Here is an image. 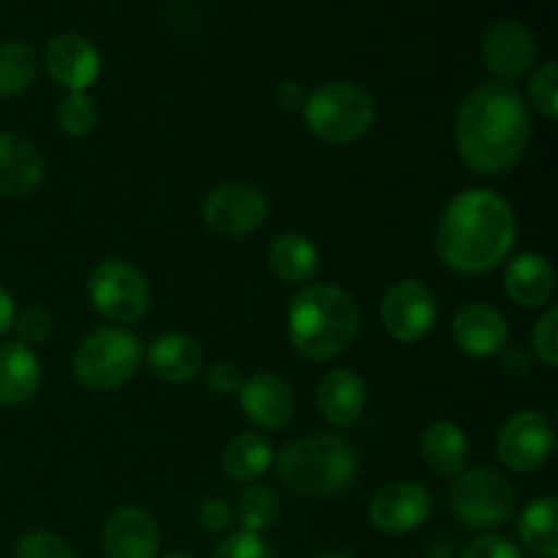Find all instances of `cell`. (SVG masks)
Masks as SVG:
<instances>
[{
  "mask_svg": "<svg viewBox=\"0 0 558 558\" xmlns=\"http://www.w3.org/2000/svg\"><path fill=\"white\" fill-rule=\"evenodd\" d=\"M532 142L526 98L507 82H483L456 112V147L477 178H501L521 163Z\"/></svg>",
  "mask_w": 558,
  "mask_h": 558,
  "instance_id": "6da1fadb",
  "label": "cell"
},
{
  "mask_svg": "<svg viewBox=\"0 0 558 558\" xmlns=\"http://www.w3.org/2000/svg\"><path fill=\"white\" fill-rule=\"evenodd\" d=\"M515 240L510 202L490 189H469L447 202L436 227V254L450 270L483 276L510 256Z\"/></svg>",
  "mask_w": 558,
  "mask_h": 558,
  "instance_id": "7a4b0ae2",
  "label": "cell"
},
{
  "mask_svg": "<svg viewBox=\"0 0 558 558\" xmlns=\"http://www.w3.org/2000/svg\"><path fill=\"white\" fill-rule=\"evenodd\" d=\"M360 305L336 283H305L289 303V341L305 360H332L360 336Z\"/></svg>",
  "mask_w": 558,
  "mask_h": 558,
  "instance_id": "3957f363",
  "label": "cell"
},
{
  "mask_svg": "<svg viewBox=\"0 0 558 558\" xmlns=\"http://www.w3.org/2000/svg\"><path fill=\"white\" fill-rule=\"evenodd\" d=\"M272 463L281 483L305 499H336L357 477V452L341 434L289 441Z\"/></svg>",
  "mask_w": 558,
  "mask_h": 558,
  "instance_id": "277c9868",
  "label": "cell"
},
{
  "mask_svg": "<svg viewBox=\"0 0 558 558\" xmlns=\"http://www.w3.org/2000/svg\"><path fill=\"white\" fill-rule=\"evenodd\" d=\"M303 118L311 134L327 145H349L371 131L376 104L357 82H327L308 93Z\"/></svg>",
  "mask_w": 558,
  "mask_h": 558,
  "instance_id": "5b68a950",
  "label": "cell"
},
{
  "mask_svg": "<svg viewBox=\"0 0 558 558\" xmlns=\"http://www.w3.org/2000/svg\"><path fill=\"white\" fill-rule=\"evenodd\" d=\"M145 349L140 336L125 327H101L76 347L71 374L85 390L112 392L140 371Z\"/></svg>",
  "mask_w": 558,
  "mask_h": 558,
  "instance_id": "8992f818",
  "label": "cell"
},
{
  "mask_svg": "<svg viewBox=\"0 0 558 558\" xmlns=\"http://www.w3.org/2000/svg\"><path fill=\"white\" fill-rule=\"evenodd\" d=\"M447 496L452 515L477 532H494L515 515V490L510 480L490 466L463 469L452 477Z\"/></svg>",
  "mask_w": 558,
  "mask_h": 558,
  "instance_id": "52a82bcc",
  "label": "cell"
},
{
  "mask_svg": "<svg viewBox=\"0 0 558 558\" xmlns=\"http://www.w3.org/2000/svg\"><path fill=\"white\" fill-rule=\"evenodd\" d=\"M87 300L107 322L134 325L150 308V283L131 262L107 259L87 276Z\"/></svg>",
  "mask_w": 558,
  "mask_h": 558,
  "instance_id": "ba28073f",
  "label": "cell"
},
{
  "mask_svg": "<svg viewBox=\"0 0 558 558\" xmlns=\"http://www.w3.org/2000/svg\"><path fill=\"white\" fill-rule=\"evenodd\" d=\"M267 218V196L243 180H227L216 185L202 202V221L213 234L227 240H243L259 232Z\"/></svg>",
  "mask_w": 558,
  "mask_h": 558,
  "instance_id": "9c48e42d",
  "label": "cell"
},
{
  "mask_svg": "<svg viewBox=\"0 0 558 558\" xmlns=\"http://www.w3.org/2000/svg\"><path fill=\"white\" fill-rule=\"evenodd\" d=\"M556 447L554 423L543 412L523 409L505 420L496 436V452L499 461L510 472L532 474L550 461Z\"/></svg>",
  "mask_w": 558,
  "mask_h": 558,
  "instance_id": "30bf717a",
  "label": "cell"
},
{
  "mask_svg": "<svg viewBox=\"0 0 558 558\" xmlns=\"http://www.w3.org/2000/svg\"><path fill=\"white\" fill-rule=\"evenodd\" d=\"M381 325L398 343H417L430 336L439 319L434 292L420 281H398L385 292L379 305Z\"/></svg>",
  "mask_w": 558,
  "mask_h": 558,
  "instance_id": "8fae6325",
  "label": "cell"
},
{
  "mask_svg": "<svg viewBox=\"0 0 558 558\" xmlns=\"http://www.w3.org/2000/svg\"><path fill=\"white\" fill-rule=\"evenodd\" d=\"M483 63L496 82L515 85L518 80L537 69L539 41L532 27L521 20H501L485 31L483 36Z\"/></svg>",
  "mask_w": 558,
  "mask_h": 558,
  "instance_id": "7c38bea8",
  "label": "cell"
},
{
  "mask_svg": "<svg viewBox=\"0 0 558 558\" xmlns=\"http://www.w3.org/2000/svg\"><path fill=\"white\" fill-rule=\"evenodd\" d=\"M434 510V496L423 483L414 480H396L379 488L371 499L368 518L376 532L401 537V534L414 532L428 521Z\"/></svg>",
  "mask_w": 558,
  "mask_h": 558,
  "instance_id": "4fadbf2b",
  "label": "cell"
},
{
  "mask_svg": "<svg viewBox=\"0 0 558 558\" xmlns=\"http://www.w3.org/2000/svg\"><path fill=\"white\" fill-rule=\"evenodd\" d=\"M44 65L60 87L69 93H85L101 74V54L90 38L80 33H60L47 44Z\"/></svg>",
  "mask_w": 558,
  "mask_h": 558,
  "instance_id": "5bb4252c",
  "label": "cell"
},
{
  "mask_svg": "<svg viewBox=\"0 0 558 558\" xmlns=\"http://www.w3.org/2000/svg\"><path fill=\"white\" fill-rule=\"evenodd\" d=\"M452 338L466 357L485 360L499 354L505 343H510V327L499 308L477 300L458 308L452 319Z\"/></svg>",
  "mask_w": 558,
  "mask_h": 558,
  "instance_id": "9a60e30c",
  "label": "cell"
},
{
  "mask_svg": "<svg viewBox=\"0 0 558 558\" xmlns=\"http://www.w3.org/2000/svg\"><path fill=\"white\" fill-rule=\"evenodd\" d=\"M101 543L107 558H156L161 532L142 507H118L104 523Z\"/></svg>",
  "mask_w": 558,
  "mask_h": 558,
  "instance_id": "2e32d148",
  "label": "cell"
},
{
  "mask_svg": "<svg viewBox=\"0 0 558 558\" xmlns=\"http://www.w3.org/2000/svg\"><path fill=\"white\" fill-rule=\"evenodd\" d=\"M240 407L256 428L281 430L292 423L294 392L278 374L259 371L240 387Z\"/></svg>",
  "mask_w": 558,
  "mask_h": 558,
  "instance_id": "e0dca14e",
  "label": "cell"
},
{
  "mask_svg": "<svg viewBox=\"0 0 558 558\" xmlns=\"http://www.w3.org/2000/svg\"><path fill=\"white\" fill-rule=\"evenodd\" d=\"M41 180L44 158L38 147L14 131H0V196H27Z\"/></svg>",
  "mask_w": 558,
  "mask_h": 558,
  "instance_id": "ac0fdd59",
  "label": "cell"
},
{
  "mask_svg": "<svg viewBox=\"0 0 558 558\" xmlns=\"http://www.w3.org/2000/svg\"><path fill=\"white\" fill-rule=\"evenodd\" d=\"M365 401H368V392H365L363 376L349 368L330 371L322 376L316 387V407L322 417L336 428H349L357 423L365 412Z\"/></svg>",
  "mask_w": 558,
  "mask_h": 558,
  "instance_id": "d6986e66",
  "label": "cell"
},
{
  "mask_svg": "<svg viewBox=\"0 0 558 558\" xmlns=\"http://www.w3.org/2000/svg\"><path fill=\"white\" fill-rule=\"evenodd\" d=\"M556 289L554 265L537 251H526L510 259L505 270V292L521 308H543Z\"/></svg>",
  "mask_w": 558,
  "mask_h": 558,
  "instance_id": "ffe728a7",
  "label": "cell"
},
{
  "mask_svg": "<svg viewBox=\"0 0 558 558\" xmlns=\"http://www.w3.org/2000/svg\"><path fill=\"white\" fill-rule=\"evenodd\" d=\"M147 365L153 374L167 385H185V381L196 379L205 363L202 347L185 332H167L158 336L156 341L147 347L145 352Z\"/></svg>",
  "mask_w": 558,
  "mask_h": 558,
  "instance_id": "44dd1931",
  "label": "cell"
},
{
  "mask_svg": "<svg viewBox=\"0 0 558 558\" xmlns=\"http://www.w3.org/2000/svg\"><path fill=\"white\" fill-rule=\"evenodd\" d=\"M41 385V363L36 352L20 341L0 343V403L22 407Z\"/></svg>",
  "mask_w": 558,
  "mask_h": 558,
  "instance_id": "7402d4cb",
  "label": "cell"
},
{
  "mask_svg": "<svg viewBox=\"0 0 558 558\" xmlns=\"http://www.w3.org/2000/svg\"><path fill=\"white\" fill-rule=\"evenodd\" d=\"M420 456L441 477H456L466 469L469 439L466 430L452 420H436L420 436Z\"/></svg>",
  "mask_w": 558,
  "mask_h": 558,
  "instance_id": "603a6c76",
  "label": "cell"
},
{
  "mask_svg": "<svg viewBox=\"0 0 558 558\" xmlns=\"http://www.w3.org/2000/svg\"><path fill=\"white\" fill-rule=\"evenodd\" d=\"M267 265L281 281L308 283L319 272V248L303 232H281L267 248Z\"/></svg>",
  "mask_w": 558,
  "mask_h": 558,
  "instance_id": "cb8c5ba5",
  "label": "cell"
},
{
  "mask_svg": "<svg viewBox=\"0 0 558 558\" xmlns=\"http://www.w3.org/2000/svg\"><path fill=\"white\" fill-rule=\"evenodd\" d=\"M272 461H276V452L272 445L262 434H238L234 439L227 441L223 447L221 466L232 483H256L259 477H265L270 472Z\"/></svg>",
  "mask_w": 558,
  "mask_h": 558,
  "instance_id": "d4e9b609",
  "label": "cell"
},
{
  "mask_svg": "<svg viewBox=\"0 0 558 558\" xmlns=\"http://www.w3.org/2000/svg\"><path fill=\"white\" fill-rule=\"evenodd\" d=\"M518 537L539 558H558V526H556V496H539L518 521Z\"/></svg>",
  "mask_w": 558,
  "mask_h": 558,
  "instance_id": "484cf974",
  "label": "cell"
},
{
  "mask_svg": "<svg viewBox=\"0 0 558 558\" xmlns=\"http://www.w3.org/2000/svg\"><path fill=\"white\" fill-rule=\"evenodd\" d=\"M38 71L36 52L25 41L0 44V98H11L25 93L33 85Z\"/></svg>",
  "mask_w": 558,
  "mask_h": 558,
  "instance_id": "4316f807",
  "label": "cell"
},
{
  "mask_svg": "<svg viewBox=\"0 0 558 558\" xmlns=\"http://www.w3.org/2000/svg\"><path fill=\"white\" fill-rule=\"evenodd\" d=\"M278 512H281V501L270 485L251 483L238 496V521L243 532H267L278 521Z\"/></svg>",
  "mask_w": 558,
  "mask_h": 558,
  "instance_id": "83f0119b",
  "label": "cell"
},
{
  "mask_svg": "<svg viewBox=\"0 0 558 558\" xmlns=\"http://www.w3.org/2000/svg\"><path fill=\"white\" fill-rule=\"evenodd\" d=\"M98 123V109L87 93H69L58 107V125L65 136H82L90 134Z\"/></svg>",
  "mask_w": 558,
  "mask_h": 558,
  "instance_id": "f1b7e54d",
  "label": "cell"
},
{
  "mask_svg": "<svg viewBox=\"0 0 558 558\" xmlns=\"http://www.w3.org/2000/svg\"><path fill=\"white\" fill-rule=\"evenodd\" d=\"M529 107L537 109L545 120L558 118V65L548 60L529 76Z\"/></svg>",
  "mask_w": 558,
  "mask_h": 558,
  "instance_id": "f546056e",
  "label": "cell"
},
{
  "mask_svg": "<svg viewBox=\"0 0 558 558\" xmlns=\"http://www.w3.org/2000/svg\"><path fill=\"white\" fill-rule=\"evenodd\" d=\"M210 558H276V554L262 534L234 532L216 545Z\"/></svg>",
  "mask_w": 558,
  "mask_h": 558,
  "instance_id": "4dcf8cb0",
  "label": "cell"
},
{
  "mask_svg": "<svg viewBox=\"0 0 558 558\" xmlns=\"http://www.w3.org/2000/svg\"><path fill=\"white\" fill-rule=\"evenodd\" d=\"M52 314H49L44 305H27L25 311H20V314L14 316V327L11 330H16V336H20V343H25V347H36V343H44L49 338V332H52Z\"/></svg>",
  "mask_w": 558,
  "mask_h": 558,
  "instance_id": "1f68e13d",
  "label": "cell"
},
{
  "mask_svg": "<svg viewBox=\"0 0 558 558\" xmlns=\"http://www.w3.org/2000/svg\"><path fill=\"white\" fill-rule=\"evenodd\" d=\"M532 349L545 368L558 365V311L548 308L532 330Z\"/></svg>",
  "mask_w": 558,
  "mask_h": 558,
  "instance_id": "d6a6232c",
  "label": "cell"
},
{
  "mask_svg": "<svg viewBox=\"0 0 558 558\" xmlns=\"http://www.w3.org/2000/svg\"><path fill=\"white\" fill-rule=\"evenodd\" d=\"M16 558H74V550L52 532H27L16 543Z\"/></svg>",
  "mask_w": 558,
  "mask_h": 558,
  "instance_id": "836d02e7",
  "label": "cell"
},
{
  "mask_svg": "<svg viewBox=\"0 0 558 558\" xmlns=\"http://www.w3.org/2000/svg\"><path fill=\"white\" fill-rule=\"evenodd\" d=\"M461 558H523V554L512 539L494 532H485L463 548Z\"/></svg>",
  "mask_w": 558,
  "mask_h": 558,
  "instance_id": "e575fe53",
  "label": "cell"
},
{
  "mask_svg": "<svg viewBox=\"0 0 558 558\" xmlns=\"http://www.w3.org/2000/svg\"><path fill=\"white\" fill-rule=\"evenodd\" d=\"M207 390H213L216 396H234V392H240V387H243V374H240V368L234 363H227V360H221V363H213L210 368H207Z\"/></svg>",
  "mask_w": 558,
  "mask_h": 558,
  "instance_id": "d590c367",
  "label": "cell"
},
{
  "mask_svg": "<svg viewBox=\"0 0 558 558\" xmlns=\"http://www.w3.org/2000/svg\"><path fill=\"white\" fill-rule=\"evenodd\" d=\"M199 523L205 532H227L232 526V507L223 499H207L199 510Z\"/></svg>",
  "mask_w": 558,
  "mask_h": 558,
  "instance_id": "8d00e7d4",
  "label": "cell"
},
{
  "mask_svg": "<svg viewBox=\"0 0 558 558\" xmlns=\"http://www.w3.org/2000/svg\"><path fill=\"white\" fill-rule=\"evenodd\" d=\"M499 363L510 376H526L532 371V357L518 343H505V349L499 352Z\"/></svg>",
  "mask_w": 558,
  "mask_h": 558,
  "instance_id": "74e56055",
  "label": "cell"
},
{
  "mask_svg": "<svg viewBox=\"0 0 558 558\" xmlns=\"http://www.w3.org/2000/svg\"><path fill=\"white\" fill-rule=\"evenodd\" d=\"M276 98L287 112H303V104L308 98V93H305V87L298 80H283L276 87Z\"/></svg>",
  "mask_w": 558,
  "mask_h": 558,
  "instance_id": "f35d334b",
  "label": "cell"
},
{
  "mask_svg": "<svg viewBox=\"0 0 558 558\" xmlns=\"http://www.w3.org/2000/svg\"><path fill=\"white\" fill-rule=\"evenodd\" d=\"M14 298L9 294V289L0 287V336H5V332H11V327H14Z\"/></svg>",
  "mask_w": 558,
  "mask_h": 558,
  "instance_id": "ab89813d",
  "label": "cell"
},
{
  "mask_svg": "<svg viewBox=\"0 0 558 558\" xmlns=\"http://www.w3.org/2000/svg\"><path fill=\"white\" fill-rule=\"evenodd\" d=\"M314 558H352L349 554H341V550H327V554H319Z\"/></svg>",
  "mask_w": 558,
  "mask_h": 558,
  "instance_id": "60d3db41",
  "label": "cell"
},
{
  "mask_svg": "<svg viewBox=\"0 0 558 558\" xmlns=\"http://www.w3.org/2000/svg\"><path fill=\"white\" fill-rule=\"evenodd\" d=\"M163 558H196V556H191V554H183V550H174V554H167Z\"/></svg>",
  "mask_w": 558,
  "mask_h": 558,
  "instance_id": "b9f144b4",
  "label": "cell"
}]
</instances>
